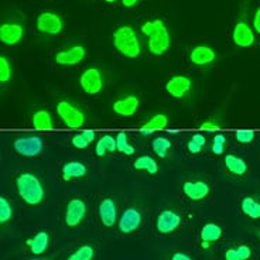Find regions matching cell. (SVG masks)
Returning a JSON list of instances; mask_svg holds the SVG:
<instances>
[{
  "label": "cell",
  "mask_w": 260,
  "mask_h": 260,
  "mask_svg": "<svg viewBox=\"0 0 260 260\" xmlns=\"http://www.w3.org/2000/svg\"><path fill=\"white\" fill-rule=\"evenodd\" d=\"M151 149H153V151H154L160 158H166L169 150L171 149V142H170L167 137L158 136L151 142Z\"/></svg>",
  "instance_id": "f1b7e54d"
},
{
  "label": "cell",
  "mask_w": 260,
  "mask_h": 260,
  "mask_svg": "<svg viewBox=\"0 0 260 260\" xmlns=\"http://www.w3.org/2000/svg\"><path fill=\"white\" fill-rule=\"evenodd\" d=\"M182 192L189 201L200 202L208 198L209 194H211V187H209V184L201 181V180L185 181L182 184Z\"/></svg>",
  "instance_id": "2e32d148"
},
{
  "label": "cell",
  "mask_w": 260,
  "mask_h": 260,
  "mask_svg": "<svg viewBox=\"0 0 260 260\" xmlns=\"http://www.w3.org/2000/svg\"><path fill=\"white\" fill-rule=\"evenodd\" d=\"M95 254H96L95 247L89 243H85V245L77 247L72 253L68 254L67 260H93Z\"/></svg>",
  "instance_id": "4316f807"
},
{
  "label": "cell",
  "mask_w": 260,
  "mask_h": 260,
  "mask_svg": "<svg viewBox=\"0 0 260 260\" xmlns=\"http://www.w3.org/2000/svg\"><path fill=\"white\" fill-rule=\"evenodd\" d=\"M143 223V212L137 207H129L119 215L117 229L122 235H132Z\"/></svg>",
  "instance_id": "5b68a950"
},
{
  "label": "cell",
  "mask_w": 260,
  "mask_h": 260,
  "mask_svg": "<svg viewBox=\"0 0 260 260\" xmlns=\"http://www.w3.org/2000/svg\"><path fill=\"white\" fill-rule=\"evenodd\" d=\"M223 162H225V167H226L228 171L235 174V176H243V174H246L247 164L241 157L234 156V154H226L225 158H223Z\"/></svg>",
  "instance_id": "cb8c5ba5"
},
{
  "label": "cell",
  "mask_w": 260,
  "mask_h": 260,
  "mask_svg": "<svg viewBox=\"0 0 260 260\" xmlns=\"http://www.w3.org/2000/svg\"><path fill=\"white\" fill-rule=\"evenodd\" d=\"M79 85L81 89L86 95H98L104 88V78H102V72L99 71L95 67L86 68L79 78Z\"/></svg>",
  "instance_id": "9c48e42d"
},
{
  "label": "cell",
  "mask_w": 260,
  "mask_h": 260,
  "mask_svg": "<svg viewBox=\"0 0 260 260\" xmlns=\"http://www.w3.org/2000/svg\"><path fill=\"white\" fill-rule=\"evenodd\" d=\"M106 3H115V2H117V0H105Z\"/></svg>",
  "instance_id": "7bdbcfd3"
},
{
  "label": "cell",
  "mask_w": 260,
  "mask_h": 260,
  "mask_svg": "<svg viewBox=\"0 0 260 260\" xmlns=\"http://www.w3.org/2000/svg\"><path fill=\"white\" fill-rule=\"evenodd\" d=\"M216 58V52L209 46H197L189 51V61L197 67H207Z\"/></svg>",
  "instance_id": "d6986e66"
},
{
  "label": "cell",
  "mask_w": 260,
  "mask_h": 260,
  "mask_svg": "<svg viewBox=\"0 0 260 260\" xmlns=\"http://www.w3.org/2000/svg\"><path fill=\"white\" fill-rule=\"evenodd\" d=\"M225 144H226V137L223 136L222 133H218V135H215L214 140H212V153L216 154V156H221L222 153H223V149H225Z\"/></svg>",
  "instance_id": "d590c367"
},
{
  "label": "cell",
  "mask_w": 260,
  "mask_h": 260,
  "mask_svg": "<svg viewBox=\"0 0 260 260\" xmlns=\"http://www.w3.org/2000/svg\"><path fill=\"white\" fill-rule=\"evenodd\" d=\"M182 223V216L174 209H162L156 218V231L162 236L177 232Z\"/></svg>",
  "instance_id": "277c9868"
},
{
  "label": "cell",
  "mask_w": 260,
  "mask_h": 260,
  "mask_svg": "<svg viewBox=\"0 0 260 260\" xmlns=\"http://www.w3.org/2000/svg\"><path fill=\"white\" fill-rule=\"evenodd\" d=\"M205 143H207V137L201 133H195L194 136L189 139L187 147H188V151L191 154H200Z\"/></svg>",
  "instance_id": "d6a6232c"
},
{
  "label": "cell",
  "mask_w": 260,
  "mask_h": 260,
  "mask_svg": "<svg viewBox=\"0 0 260 260\" xmlns=\"http://www.w3.org/2000/svg\"><path fill=\"white\" fill-rule=\"evenodd\" d=\"M223 236V228L216 222H207L200 229V245L202 250H209L214 243L219 242Z\"/></svg>",
  "instance_id": "8fae6325"
},
{
  "label": "cell",
  "mask_w": 260,
  "mask_h": 260,
  "mask_svg": "<svg viewBox=\"0 0 260 260\" xmlns=\"http://www.w3.org/2000/svg\"><path fill=\"white\" fill-rule=\"evenodd\" d=\"M137 3H139V0H122V5H123L124 7H127V9L136 6Z\"/></svg>",
  "instance_id": "b9f144b4"
},
{
  "label": "cell",
  "mask_w": 260,
  "mask_h": 260,
  "mask_svg": "<svg viewBox=\"0 0 260 260\" xmlns=\"http://www.w3.org/2000/svg\"><path fill=\"white\" fill-rule=\"evenodd\" d=\"M14 150L20 156L24 157H36L43 151L44 142L40 136L30 135V136H20L13 142Z\"/></svg>",
  "instance_id": "ba28073f"
},
{
  "label": "cell",
  "mask_w": 260,
  "mask_h": 260,
  "mask_svg": "<svg viewBox=\"0 0 260 260\" xmlns=\"http://www.w3.org/2000/svg\"><path fill=\"white\" fill-rule=\"evenodd\" d=\"M113 46L126 58H137L142 54V44L135 28L130 26L117 27L112 36Z\"/></svg>",
  "instance_id": "3957f363"
},
{
  "label": "cell",
  "mask_w": 260,
  "mask_h": 260,
  "mask_svg": "<svg viewBox=\"0 0 260 260\" xmlns=\"http://www.w3.org/2000/svg\"><path fill=\"white\" fill-rule=\"evenodd\" d=\"M88 212V205L82 198H72L68 201L64 212V223L67 228H77L84 222Z\"/></svg>",
  "instance_id": "52a82bcc"
},
{
  "label": "cell",
  "mask_w": 260,
  "mask_h": 260,
  "mask_svg": "<svg viewBox=\"0 0 260 260\" xmlns=\"http://www.w3.org/2000/svg\"><path fill=\"white\" fill-rule=\"evenodd\" d=\"M86 57V50L82 46H72L70 48L61 50L55 54V62L62 67H74L79 64Z\"/></svg>",
  "instance_id": "9a60e30c"
},
{
  "label": "cell",
  "mask_w": 260,
  "mask_h": 260,
  "mask_svg": "<svg viewBox=\"0 0 260 260\" xmlns=\"http://www.w3.org/2000/svg\"><path fill=\"white\" fill-rule=\"evenodd\" d=\"M31 124L32 127H36V129L39 130L52 129V127H54L51 115L47 111L34 112V115L31 116Z\"/></svg>",
  "instance_id": "484cf974"
},
{
  "label": "cell",
  "mask_w": 260,
  "mask_h": 260,
  "mask_svg": "<svg viewBox=\"0 0 260 260\" xmlns=\"http://www.w3.org/2000/svg\"><path fill=\"white\" fill-rule=\"evenodd\" d=\"M139 106H140V101L136 95H127V96L120 98L112 105L113 112L117 116L122 117H130L136 115V112L139 111Z\"/></svg>",
  "instance_id": "ac0fdd59"
},
{
  "label": "cell",
  "mask_w": 260,
  "mask_h": 260,
  "mask_svg": "<svg viewBox=\"0 0 260 260\" xmlns=\"http://www.w3.org/2000/svg\"><path fill=\"white\" fill-rule=\"evenodd\" d=\"M28 260H44V259H40V257H32V259H28Z\"/></svg>",
  "instance_id": "ee69618b"
},
{
  "label": "cell",
  "mask_w": 260,
  "mask_h": 260,
  "mask_svg": "<svg viewBox=\"0 0 260 260\" xmlns=\"http://www.w3.org/2000/svg\"><path fill=\"white\" fill-rule=\"evenodd\" d=\"M13 218V205L6 197H0V225H6Z\"/></svg>",
  "instance_id": "1f68e13d"
},
{
  "label": "cell",
  "mask_w": 260,
  "mask_h": 260,
  "mask_svg": "<svg viewBox=\"0 0 260 260\" xmlns=\"http://www.w3.org/2000/svg\"><path fill=\"white\" fill-rule=\"evenodd\" d=\"M133 167H135V170L147 171L149 174H157L158 173V164L153 157L150 156L137 157L135 162H133Z\"/></svg>",
  "instance_id": "83f0119b"
},
{
  "label": "cell",
  "mask_w": 260,
  "mask_h": 260,
  "mask_svg": "<svg viewBox=\"0 0 260 260\" xmlns=\"http://www.w3.org/2000/svg\"><path fill=\"white\" fill-rule=\"evenodd\" d=\"M201 129H209V130H214V129H221V124L216 123V122H212V120H207V122H204L200 126Z\"/></svg>",
  "instance_id": "ab89813d"
},
{
  "label": "cell",
  "mask_w": 260,
  "mask_h": 260,
  "mask_svg": "<svg viewBox=\"0 0 260 260\" xmlns=\"http://www.w3.org/2000/svg\"><path fill=\"white\" fill-rule=\"evenodd\" d=\"M71 143L74 147H77V149L82 150V149H86L88 146H89V142L82 136V133H79V135H75V136H72L71 139Z\"/></svg>",
  "instance_id": "8d00e7d4"
},
{
  "label": "cell",
  "mask_w": 260,
  "mask_h": 260,
  "mask_svg": "<svg viewBox=\"0 0 260 260\" xmlns=\"http://www.w3.org/2000/svg\"><path fill=\"white\" fill-rule=\"evenodd\" d=\"M253 30L257 34H260V7H257V10L254 12L253 16Z\"/></svg>",
  "instance_id": "f35d334b"
},
{
  "label": "cell",
  "mask_w": 260,
  "mask_h": 260,
  "mask_svg": "<svg viewBox=\"0 0 260 260\" xmlns=\"http://www.w3.org/2000/svg\"><path fill=\"white\" fill-rule=\"evenodd\" d=\"M223 260H250L253 257V249L247 243L231 245L223 250Z\"/></svg>",
  "instance_id": "44dd1931"
},
{
  "label": "cell",
  "mask_w": 260,
  "mask_h": 260,
  "mask_svg": "<svg viewBox=\"0 0 260 260\" xmlns=\"http://www.w3.org/2000/svg\"><path fill=\"white\" fill-rule=\"evenodd\" d=\"M142 32L149 37V51L153 55H162L169 51L171 44V37L161 19L150 20L142 26Z\"/></svg>",
  "instance_id": "6da1fadb"
},
{
  "label": "cell",
  "mask_w": 260,
  "mask_h": 260,
  "mask_svg": "<svg viewBox=\"0 0 260 260\" xmlns=\"http://www.w3.org/2000/svg\"><path fill=\"white\" fill-rule=\"evenodd\" d=\"M12 78V65L9 62V59L2 55L0 57V82L6 84Z\"/></svg>",
  "instance_id": "836d02e7"
},
{
  "label": "cell",
  "mask_w": 260,
  "mask_h": 260,
  "mask_svg": "<svg viewBox=\"0 0 260 260\" xmlns=\"http://www.w3.org/2000/svg\"><path fill=\"white\" fill-rule=\"evenodd\" d=\"M16 188L20 198L30 207L40 205L44 201V187L40 178L32 173H21L16 178Z\"/></svg>",
  "instance_id": "7a4b0ae2"
},
{
  "label": "cell",
  "mask_w": 260,
  "mask_h": 260,
  "mask_svg": "<svg viewBox=\"0 0 260 260\" xmlns=\"http://www.w3.org/2000/svg\"><path fill=\"white\" fill-rule=\"evenodd\" d=\"M257 235H259V241H260V229H259V232H257Z\"/></svg>",
  "instance_id": "f6af8a7d"
},
{
  "label": "cell",
  "mask_w": 260,
  "mask_h": 260,
  "mask_svg": "<svg viewBox=\"0 0 260 260\" xmlns=\"http://www.w3.org/2000/svg\"><path fill=\"white\" fill-rule=\"evenodd\" d=\"M167 124H169V117L166 116L164 113H157L150 119L149 122H146L140 130H153L154 132V130L167 127Z\"/></svg>",
  "instance_id": "f546056e"
},
{
  "label": "cell",
  "mask_w": 260,
  "mask_h": 260,
  "mask_svg": "<svg viewBox=\"0 0 260 260\" xmlns=\"http://www.w3.org/2000/svg\"><path fill=\"white\" fill-rule=\"evenodd\" d=\"M24 28L19 23H3L0 26V40L6 46H16L23 40Z\"/></svg>",
  "instance_id": "e0dca14e"
},
{
  "label": "cell",
  "mask_w": 260,
  "mask_h": 260,
  "mask_svg": "<svg viewBox=\"0 0 260 260\" xmlns=\"http://www.w3.org/2000/svg\"><path fill=\"white\" fill-rule=\"evenodd\" d=\"M254 137H256V133H254L253 130H238V132L235 133L236 142L241 144L252 143L254 140Z\"/></svg>",
  "instance_id": "e575fe53"
},
{
  "label": "cell",
  "mask_w": 260,
  "mask_h": 260,
  "mask_svg": "<svg viewBox=\"0 0 260 260\" xmlns=\"http://www.w3.org/2000/svg\"><path fill=\"white\" fill-rule=\"evenodd\" d=\"M37 28L39 31L48 34V36H57L64 28V21L57 13L44 12L37 17Z\"/></svg>",
  "instance_id": "7c38bea8"
},
{
  "label": "cell",
  "mask_w": 260,
  "mask_h": 260,
  "mask_svg": "<svg viewBox=\"0 0 260 260\" xmlns=\"http://www.w3.org/2000/svg\"><path fill=\"white\" fill-rule=\"evenodd\" d=\"M232 40H234L235 46L239 48H250L256 41L253 27H250V24L245 19H239L234 27Z\"/></svg>",
  "instance_id": "30bf717a"
},
{
  "label": "cell",
  "mask_w": 260,
  "mask_h": 260,
  "mask_svg": "<svg viewBox=\"0 0 260 260\" xmlns=\"http://www.w3.org/2000/svg\"><path fill=\"white\" fill-rule=\"evenodd\" d=\"M192 86V81L185 77V75H174L167 81L166 84V91L170 96H173L174 99H182L185 98L191 91Z\"/></svg>",
  "instance_id": "5bb4252c"
},
{
  "label": "cell",
  "mask_w": 260,
  "mask_h": 260,
  "mask_svg": "<svg viewBox=\"0 0 260 260\" xmlns=\"http://www.w3.org/2000/svg\"><path fill=\"white\" fill-rule=\"evenodd\" d=\"M241 211L250 219H260V201L250 195L243 197L241 201Z\"/></svg>",
  "instance_id": "603a6c76"
},
{
  "label": "cell",
  "mask_w": 260,
  "mask_h": 260,
  "mask_svg": "<svg viewBox=\"0 0 260 260\" xmlns=\"http://www.w3.org/2000/svg\"><path fill=\"white\" fill-rule=\"evenodd\" d=\"M170 260H194L189 254H187L185 252H181V250H176L173 253L170 254Z\"/></svg>",
  "instance_id": "74e56055"
},
{
  "label": "cell",
  "mask_w": 260,
  "mask_h": 260,
  "mask_svg": "<svg viewBox=\"0 0 260 260\" xmlns=\"http://www.w3.org/2000/svg\"><path fill=\"white\" fill-rule=\"evenodd\" d=\"M116 149L119 153H122L124 156H133L136 153V149L129 144V140H127V135L120 132L116 135Z\"/></svg>",
  "instance_id": "4dcf8cb0"
},
{
  "label": "cell",
  "mask_w": 260,
  "mask_h": 260,
  "mask_svg": "<svg viewBox=\"0 0 260 260\" xmlns=\"http://www.w3.org/2000/svg\"><path fill=\"white\" fill-rule=\"evenodd\" d=\"M50 242H51V236L47 231H40L37 234L28 238L26 241V245L30 250V253L40 256V254L46 253L47 249L50 246Z\"/></svg>",
  "instance_id": "ffe728a7"
},
{
  "label": "cell",
  "mask_w": 260,
  "mask_h": 260,
  "mask_svg": "<svg viewBox=\"0 0 260 260\" xmlns=\"http://www.w3.org/2000/svg\"><path fill=\"white\" fill-rule=\"evenodd\" d=\"M98 214H99V221L105 228H113L117 225L119 211H117V204L113 198H104L99 202Z\"/></svg>",
  "instance_id": "4fadbf2b"
},
{
  "label": "cell",
  "mask_w": 260,
  "mask_h": 260,
  "mask_svg": "<svg viewBox=\"0 0 260 260\" xmlns=\"http://www.w3.org/2000/svg\"><path fill=\"white\" fill-rule=\"evenodd\" d=\"M86 166L81 161H68L62 166V178L64 181H71L75 178H82L86 176Z\"/></svg>",
  "instance_id": "7402d4cb"
},
{
  "label": "cell",
  "mask_w": 260,
  "mask_h": 260,
  "mask_svg": "<svg viewBox=\"0 0 260 260\" xmlns=\"http://www.w3.org/2000/svg\"><path fill=\"white\" fill-rule=\"evenodd\" d=\"M82 136H84L89 143H92V142L95 140L96 135H95V132H93V130H84V132H82Z\"/></svg>",
  "instance_id": "60d3db41"
},
{
  "label": "cell",
  "mask_w": 260,
  "mask_h": 260,
  "mask_svg": "<svg viewBox=\"0 0 260 260\" xmlns=\"http://www.w3.org/2000/svg\"><path fill=\"white\" fill-rule=\"evenodd\" d=\"M57 113H58L59 119L64 122L65 126H68L71 129H79L84 126V112L70 102H67V101H61L57 104Z\"/></svg>",
  "instance_id": "8992f818"
},
{
  "label": "cell",
  "mask_w": 260,
  "mask_h": 260,
  "mask_svg": "<svg viewBox=\"0 0 260 260\" xmlns=\"http://www.w3.org/2000/svg\"><path fill=\"white\" fill-rule=\"evenodd\" d=\"M116 150V137L111 135H104L95 146V153L98 157H104L106 153H115Z\"/></svg>",
  "instance_id": "d4e9b609"
}]
</instances>
